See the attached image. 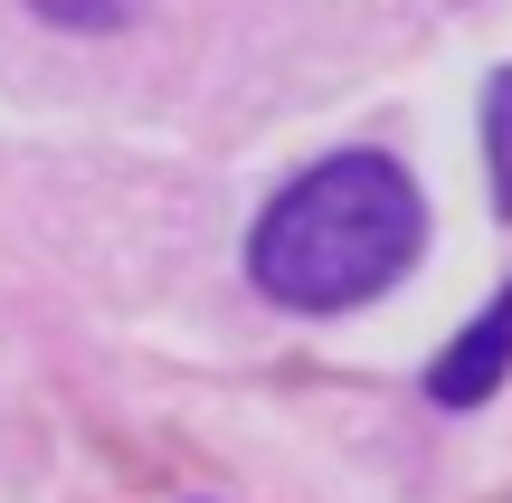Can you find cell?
Instances as JSON below:
<instances>
[{"label":"cell","instance_id":"6da1fadb","mask_svg":"<svg viewBox=\"0 0 512 503\" xmlns=\"http://www.w3.org/2000/svg\"><path fill=\"white\" fill-rule=\"evenodd\" d=\"M418 247H427L418 181L389 152H332L266 200L247 238V276L256 295L294 304V314H342V304H370L380 285H399Z\"/></svg>","mask_w":512,"mask_h":503},{"label":"cell","instance_id":"7a4b0ae2","mask_svg":"<svg viewBox=\"0 0 512 503\" xmlns=\"http://www.w3.org/2000/svg\"><path fill=\"white\" fill-rule=\"evenodd\" d=\"M503 371H512V285L484 304L475 323H465L456 342H446V352H437V371H427V399H437V409H484V399L503 390Z\"/></svg>","mask_w":512,"mask_h":503},{"label":"cell","instance_id":"3957f363","mask_svg":"<svg viewBox=\"0 0 512 503\" xmlns=\"http://www.w3.org/2000/svg\"><path fill=\"white\" fill-rule=\"evenodd\" d=\"M484 162H494V209L512 219V67L484 86Z\"/></svg>","mask_w":512,"mask_h":503},{"label":"cell","instance_id":"277c9868","mask_svg":"<svg viewBox=\"0 0 512 503\" xmlns=\"http://www.w3.org/2000/svg\"><path fill=\"white\" fill-rule=\"evenodd\" d=\"M29 10L57 19V29H76V38H114V29L143 19V0H29Z\"/></svg>","mask_w":512,"mask_h":503},{"label":"cell","instance_id":"5b68a950","mask_svg":"<svg viewBox=\"0 0 512 503\" xmlns=\"http://www.w3.org/2000/svg\"><path fill=\"white\" fill-rule=\"evenodd\" d=\"M503 503H512V494H503Z\"/></svg>","mask_w":512,"mask_h":503}]
</instances>
